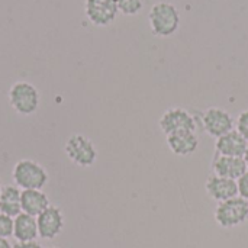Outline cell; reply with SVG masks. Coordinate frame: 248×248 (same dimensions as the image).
<instances>
[{"mask_svg": "<svg viewBox=\"0 0 248 248\" xmlns=\"http://www.w3.org/2000/svg\"><path fill=\"white\" fill-rule=\"evenodd\" d=\"M13 182L22 190H42L49 180V174L39 163L23 158L19 160L12 170Z\"/></svg>", "mask_w": 248, "mask_h": 248, "instance_id": "1", "label": "cell"}, {"mask_svg": "<svg viewBox=\"0 0 248 248\" xmlns=\"http://www.w3.org/2000/svg\"><path fill=\"white\" fill-rule=\"evenodd\" d=\"M151 32L155 36H170L180 26V13L177 7L169 1L155 3L148 13Z\"/></svg>", "mask_w": 248, "mask_h": 248, "instance_id": "2", "label": "cell"}, {"mask_svg": "<svg viewBox=\"0 0 248 248\" xmlns=\"http://www.w3.org/2000/svg\"><path fill=\"white\" fill-rule=\"evenodd\" d=\"M39 90L29 81H16L9 89V103L20 116H31L39 108Z\"/></svg>", "mask_w": 248, "mask_h": 248, "instance_id": "3", "label": "cell"}, {"mask_svg": "<svg viewBox=\"0 0 248 248\" xmlns=\"http://www.w3.org/2000/svg\"><path fill=\"white\" fill-rule=\"evenodd\" d=\"M215 221L222 228H235L248 219V201L235 196L225 202H219L214 212Z\"/></svg>", "mask_w": 248, "mask_h": 248, "instance_id": "4", "label": "cell"}, {"mask_svg": "<svg viewBox=\"0 0 248 248\" xmlns=\"http://www.w3.org/2000/svg\"><path fill=\"white\" fill-rule=\"evenodd\" d=\"M65 155L71 163H74L78 167H90L97 160V148L92 142L90 138H87L83 134H73L68 137L64 145Z\"/></svg>", "mask_w": 248, "mask_h": 248, "instance_id": "5", "label": "cell"}, {"mask_svg": "<svg viewBox=\"0 0 248 248\" xmlns=\"http://www.w3.org/2000/svg\"><path fill=\"white\" fill-rule=\"evenodd\" d=\"M202 126L208 135L218 140L219 137L235 129V121L227 110L219 108H209L202 115Z\"/></svg>", "mask_w": 248, "mask_h": 248, "instance_id": "6", "label": "cell"}, {"mask_svg": "<svg viewBox=\"0 0 248 248\" xmlns=\"http://www.w3.org/2000/svg\"><path fill=\"white\" fill-rule=\"evenodd\" d=\"M160 128L167 135L182 131H196V121L190 112L182 108L166 110L160 118Z\"/></svg>", "mask_w": 248, "mask_h": 248, "instance_id": "7", "label": "cell"}, {"mask_svg": "<svg viewBox=\"0 0 248 248\" xmlns=\"http://www.w3.org/2000/svg\"><path fill=\"white\" fill-rule=\"evenodd\" d=\"M84 12L87 19L96 26L110 25L119 13L116 0H86Z\"/></svg>", "mask_w": 248, "mask_h": 248, "instance_id": "8", "label": "cell"}, {"mask_svg": "<svg viewBox=\"0 0 248 248\" xmlns=\"http://www.w3.org/2000/svg\"><path fill=\"white\" fill-rule=\"evenodd\" d=\"M36 224H38L39 238L51 241V240H55L62 232L64 215L60 208L51 205L39 217H36Z\"/></svg>", "mask_w": 248, "mask_h": 248, "instance_id": "9", "label": "cell"}, {"mask_svg": "<svg viewBox=\"0 0 248 248\" xmlns=\"http://www.w3.org/2000/svg\"><path fill=\"white\" fill-rule=\"evenodd\" d=\"M205 189H206V193L209 195V198L217 201L218 203L238 196L237 180L221 177V176H217V174H212V176L208 177Z\"/></svg>", "mask_w": 248, "mask_h": 248, "instance_id": "10", "label": "cell"}, {"mask_svg": "<svg viewBox=\"0 0 248 248\" xmlns=\"http://www.w3.org/2000/svg\"><path fill=\"white\" fill-rule=\"evenodd\" d=\"M212 170L217 176L238 180L247 171L248 167L243 157H225L217 154L212 161Z\"/></svg>", "mask_w": 248, "mask_h": 248, "instance_id": "11", "label": "cell"}, {"mask_svg": "<svg viewBox=\"0 0 248 248\" xmlns=\"http://www.w3.org/2000/svg\"><path fill=\"white\" fill-rule=\"evenodd\" d=\"M248 141L237 131L232 129L228 134L219 137L217 140L215 148L217 154L225 155V157H244L247 150Z\"/></svg>", "mask_w": 248, "mask_h": 248, "instance_id": "12", "label": "cell"}, {"mask_svg": "<svg viewBox=\"0 0 248 248\" xmlns=\"http://www.w3.org/2000/svg\"><path fill=\"white\" fill-rule=\"evenodd\" d=\"M167 138V145L171 150L173 154L186 157L193 154L198 150L199 140L196 132L193 131H182V132H174L166 137Z\"/></svg>", "mask_w": 248, "mask_h": 248, "instance_id": "13", "label": "cell"}, {"mask_svg": "<svg viewBox=\"0 0 248 248\" xmlns=\"http://www.w3.org/2000/svg\"><path fill=\"white\" fill-rule=\"evenodd\" d=\"M22 212L31 217H39L46 208L51 206L48 196L42 190H22L20 195Z\"/></svg>", "mask_w": 248, "mask_h": 248, "instance_id": "14", "label": "cell"}, {"mask_svg": "<svg viewBox=\"0 0 248 248\" xmlns=\"http://www.w3.org/2000/svg\"><path fill=\"white\" fill-rule=\"evenodd\" d=\"M39 237L36 218L28 214H19L13 218V238L16 241H35Z\"/></svg>", "mask_w": 248, "mask_h": 248, "instance_id": "15", "label": "cell"}, {"mask_svg": "<svg viewBox=\"0 0 248 248\" xmlns=\"http://www.w3.org/2000/svg\"><path fill=\"white\" fill-rule=\"evenodd\" d=\"M20 195L22 189L16 185L3 186V190L0 193V212L10 218H16L19 214H22Z\"/></svg>", "mask_w": 248, "mask_h": 248, "instance_id": "16", "label": "cell"}, {"mask_svg": "<svg viewBox=\"0 0 248 248\" xmlns=\"http://www.w3.org/2000/svg\"><path fill=\"white\" fill-rule=\"evenodd\" d=\"M118 10L126 16H132L141 12L144 6V0H116Z\"/></svg>", "mask_w": 248, "mask_h": 248, "instance_id": "17", "label": "cell"}, {"mask_svg": "<svg viewBox=\"0 0 248 248\" xmlns=\"http://www.w3.org/2000/svg\"><path fill=\"white\" fill-rule=\"evenodd\" d=\"M0 237L10 238L13 237V218L0 212Z\"/></svg>", "mask_w": 248, "mask_h": 248, "instance_id": "18", "label": "cell"}, {"mask_svg": "<svg viewBox=\"0 0 248 248\" xmlns=\"http://www.w3.org/2000/svg\"><path fill=\"white\" fill-rule=\"evenodd\" d=\"M235 129L248 141V109L240 113L237 124H235Z\"/></svg>", "mask_w": 248, "mask_h": 248, "instance_id": "19", "label": "cell"}, {"mask_svg": "<svg viewBox=\"0 0 248 248\" xmlns=\"http://www.w3.org/2000/svg\"><path fill=\"white\" fill-rule=\"evenodd\" d=\"M237 186H238V196L248 201V170L237 180Z\"/></svg>", "mask_w": 248, "mask_h": 248, "instance_id": "20", "label": "cell"}, {"mask_svg": "<svg viewBox=\"0 0 248 248\" xmlns=\"http://www.w3.org/2000/svg\"><path fill=\"white\" fill-rule=\"evenodd\" d=\"M12 248H42V246L35 240V241H16Z\"/></svg>", "mask_w": 248, "mask_h": 248, "instance_id": "21", "label": "cell"}, {"mask_svg": "<svg viewBox=\"0 0 248 248\" xmlns=\"http://www.w3.org/2000/svg\"><path fill=\"white\" fill-rule=\"evenodd\" d=\"M0 248H12V246H10V243H9L7 238H1V237H0Z\"/></svg>", "mask_w": 248, "mask_h": 248, "instance_id": "22", "label": "cell"}, {"mask_svg": "<svg viewBox=\"0 0 248 248\" xmlns=\"http://www.w3.org/2000/svg\"><path fill=\"white\" fill-rule=\"evenodd\" d=\"M244 161H246V164H247V167H248V145H247V150H246V154H244Z\"/></svg>", "mask_w": 248, "mask_h": 248, "instance_id": "23", "label": "cell"}, {"mask_svg": "<svg viewBox=\"0 0 248 248\" xmlns=\"http://www.w3.org/2000/svg\"><path fill=\"white\" fill-rule=\"evenodd\" d=\"M1 190H3V183H1V179H0V193H1Z\"/></svg>", "mask_w": 248, "mask_h": 248, "instance_id": "24", "label": "cell"}, {"mask_svg": "<svg viewBox=\"0 0 248 248\" xmlns=\"http://www.w3.org/2000/svg\"><path fill=\"white\" fill-rule=\"evenodd\" d=\"M49 248H58V247H49Z\"/></svg>", "mask_w": 248, "mask_h": 248, "instance_id": "25", "label": "cell"}]
</instances>
